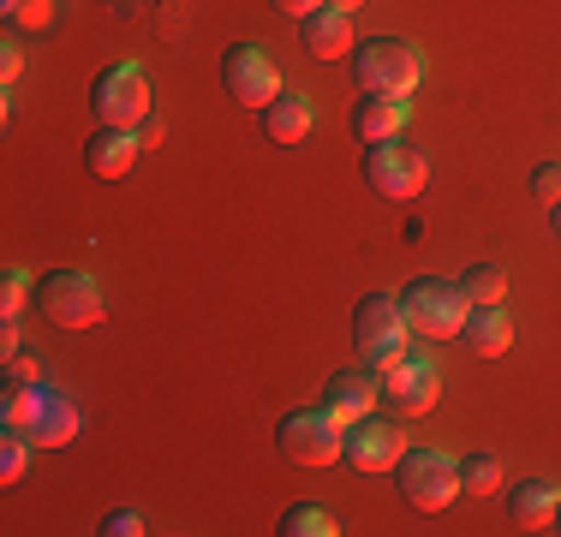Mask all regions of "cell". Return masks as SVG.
Masks as SVG:
<instances>
[{"label": "cell", "mask_w": 561, "mask_h": 537, "mask_svg": "<svg viewBox=\"0 0 561 537\" xmlns=\"http://www.w3.org/2000/svg\"><path fill=\"white\" fill-rule=\"evenodd\" d=\"M550 227H556V239H561V204L550 209Z\"/></svg>", "instance_id": "34"}, {"label": "cell", "mask_w": 561, "mask_h": 537, "mask_svg": "<svg viewBox=\"0 0 561 537\" xmlns=\"http://www.w3.org/2000/svg\"><path fill=\"white\" fill-rule=\"evenodd\" d=\"M19 334H24V329H19V317H7V322H0V353H7V358L19 353Z\"/></svg>", "instance_id": "32"}, {"label": "cell", "mask_w": 561, "mask_h": 537, "mask_svg": "<svg viewBox=\"0 0 561 537\" xmlns=\"http://www.w3.org/2000/svg\"><path fill=\"white\" fill-rule=\"evenodd\" d=\"M7 19L19 24V31H48V24H55V0H19Z\"/></svg>", "instance_id": "26"}, {"label": "cell", "mask_w": 561, "mask_h": 537, "mask_svg": "<svg viewBox=\"0 0 561 537\" xmlns=\"http://www.w3.org/2000/svg\"><path fill=\"white\" fill-rule=\"evenodd\" d=\"M36 407H43V382H7V395H0V424H7V430H31Z\"/></svg>", "instance_id": "21"}, {"label": "cell", "mask_w": 561, "mask_h": 537, "mask_svg": "<svg viewBox=\"0 0 561 537\" xmlns=\"http://www.w3.org/2000/svg\"><path fill=\"white\" fill-rule=\"evenodd\" d=\"M382 388H389V400L400 412H431L436 400H443V365H436L431 353H407L389 376H382Z\"/></svg>", "instance_id": "11"}, {"label": "cell", "mask_w": 561, "mask_h": 537, "mask_svg": "<svg viewBox=\"0 0 561 537\" xmlns=\"http://www.w3.org/2000/svg\"><path fill=\"white\" fill-rule=\"evenodd\" d=\"M329 7H341V12H358V7H365V0H329Z\"/></svg>", "instance_id": "33"}, {"label": "cell", "mask_w": 561, "mask_h": 537, "mask_svg": "<svg viewBox=\"0 0 561 537\" xmlns=\"http://www.w3.org/2000/svg\"><path fill=\"white\" fill-rule=\"evenodd\" d=\"M72 436H78V407L60 395V388H43V407H36L31 442H36V448H66Z\"/></svg>", "instance_id": "19"}, {"label": "cell", "mask_w": 561, "mask_h": 537, "mask_svg": "<svg viewBox=\"0 0 561 537\" xmlns=\"http://www.w3.org/2000/svg\"><path fill=\"white\" fill-rule=\"evenodd\" d=\"M90 114H96V126H131L138 132L144 119H150V78H144V66L119 60L108 72L96 78V90H90Z\"/></svg>", "instance_id": "8"}, {"label": "cell", "mask_w": 561, "mask_h": 537, "mask_svg": "<svg viewBox=\"0 0 561 537\" xmlns=\"http://www.w3.org/2000/svg\"><path fill=\"white\" fill-rule=\"evenodd\" d=\"M346 66H353L358 90L412 96V90L424 84V54H419V43H407V36H370V43H358L346 54Z\"/></svg>", "instance_id": "2"}, {"label": "cell", "mask_w": 561, "mask_h": 537, "mask_svg": "<svg viewBox=\"0 0 561 537\" xmlns=\"http://www.w3.org/2000/svg\"><path fill=\"white\" fill-rule=\"evenodd\" d=\"M353 346H358V358H365L377 376H389L400 358L412 353V322H407V311H400V299H389V293L358 299V311H353Z\"/></svg>", "instance_id": "1"}, {"label": "cell", "mask_w": 561, "mask_h": 537, "mask_svg": "<svg viewBox=\"0 0 561 537\" xmlns=\"http://www.w3.org/2000/svg\"><path fill=\"white\" fill-rule=\"evenodd\" d=\"M311 119H317V107L305 90H280V96L263 107V132H270V144H305L311 138Z\"/></svg>", "instance_id": "17"}, {"label": "cell", "mask_w": 561, "mask_h": 537, "mask_svg": "<svg viewBox=\"0 0 561 537\" xmlns=\"http://www.w3.org/2000/svg\"><path fill=\"white\" fill-rule=\"evenodd\" d=\"M400 311H407L412 334H424V341H460L472 305H466L460 281L419 275V281H407V293H400Z\"/></svg>", "instance_id": "3"}, {"label": "cell", "mask_w": 561, "mask_h": 537, "mask_svg": "<svg viewBox=\"0 0 561 537\" xmlns=\"http://www.w3.org/2000/svg\"><path fill=\"white\" fill-rule=\"evenodd\" d=\"M460 490L466 495H496L502 490V460L496 454H466L460 460Z\"/></svg>", "instance_id": "23"}, {"label": "cell", "mask_w": 561, "mask_h": 537, "mask_svg": "<svg viewBox=\"0 0 561 537\" xmlns=\"http://www.w3.org/2000/svg\"><path fill=\"white\" fill-rule=\"evenodd\" d=\"M556 507H561V490L550 478H526V483H514V495H507V514H514L519 532H550Z\"/></svg>", "instance_id": "16"}, {"label": "cell", "mask_w": 561, "mask_h": 537, "mask_svg": "<svg viewBox=\"0 0 561 537\" xmlns=\"http://www.w3.org/2000/svg\"><path fill=\"white\" fill-rule=\"evenodd\" d=\"M365 185L377 197H389V204H407V197H419L424 185H431V161H424L412 144H365Z\"/></svg>", "instance_id": "7"}, {"label": "cell", "mask_w": 561, "mask_h": 537, "mask_svg": "<svg viewBox=\"0 0 561 537\" xmlns=\"http://www.w3.org/2000/svg\"><path fill=\"white\" fill-rule=\"evenodd\" d=\"M531 192H538V197H543V204H550V209L561 204V161H543V168L531 173Z\"/></svg>", "instance_id": "27"}, {"label": "cell", "mask_w": 561, "mask_h": 537, "mask_svg": "<svg viewBox=\"0 0 561 537\" xmlns=\"http://www.w3.org/2000/svg\"><path fill=\"white\" fill-rule=\"evenodd\" d=\"M377 395H382V376L370 365L341 370V376H329V388H323V412H335L341 424H358V419L377 412Z\"/></svg>", "instance_id": "12"}, {"label": "cell", "mask_w": 561, "mask_h": 537, "mask_svg": "<svg viewBox=\"0 0 561 537\" xmlns=\"http://www.w3.org/2000/svg\"><path fill=\"white\" fill-rule=\"evenodd\" d=\"M31 430H7L0 436V483H19L24 478V466H31Z\"/></svg>", "instance_id": "24"}, {"label": "cell", "mask_w": 561, "mask_h": 537, "mask_svg": "<svg viewBox=\"0 0 561 537\" xmlns=\"http://www.w3.org/2000/svg\"><path fill=\"white\" fill-rule=\"evenodd\" d=\"M138 150H144V138L131 126H96L84 138V161H90V173H96V180H119V173H131Z\"/></svg>", "instance_id": "14"}, {"label": "cell", "mask_w": 561, "mask_h": 537, "mask_svg": "<svg viewBox=\"0 0 561 537\" xmlns=\"http://www.w3.org/2000/svg\"><path fill=\"white\" fill-rule=\"evenodd\" d=\"M36 311L55 329H90V322H102V287L84 268H48V275H36Z\"/></svg>", "instance_id": "4"}, {"label": "cell", "mask_w": 561, "mask_h": 537, "mask_svg": "<svg viewBox=\"0 0 561 537\" xmlns=\"http://www.w3.org/2000/svg\"><path fill=\"white\" fill-rule=\"evenodd\" d=\"M275 12H287V19H311L317 7H329V0H270Z\"/></svg>", "instance_id": "31"}, {"label": "cell", "mask_w": 561, "mask_h": 537, "mask_svg": "<svg viewBox=\"0 0 561 537\" xmlns=\"http://www.w3.org/2000/svg\"><path fill=\"white\" fill-rule=\"evenodd\" d=\"M280 532H287V537H335L341 526H335V514H329V507L299 502V507H287V514H280Z\"/></svg>", "instance_id": "22"}, {"label": "cell", "mask_w": 561, "mask_h": 537, "mask_svg": "<svg viewBox=\"0 0 561 537\" xmlns=\"http://www.w3.org/2000/svg\"><path fill=\"white\" fill-rule=\"evenodd\" d=\"M400 495H407L419 514H443V507L460 495V460L443 448H412V454H400Z\"/></svg>", "instance_id": "6"}, {"label": "cell", "mask_w": 561, "mask_h": 537, "mask_svg": "<svg viewBox=\"0 0 561 537\" xmlns=\"http://www.w3.org/2000/svg\"><path fill=\"white\" fill-rule=\"evenodd\" d=\"M400 454H407V436L389 424V419H358V424H346V448H341V460L353 466V472H394L400 466Z\"/></svg>", "instance_id": "10"}, {"label": "cell", "mask_w": 561, "mask_h": 537, "mask_svg": "<svg viewBox=\"0 0 561 537\" xmlns=\"http://www.w3.org/2000/svg\"><path fill=\"white\" fill-rule=\"evenodd\" d=\"M24 299H36V281L24 268H7V281H0V317H19Z\"/></svg>", "instance_id": "25"}, {"label": "cell", "mask_w": 561, "mask_h": 537, "mask_svg": "<svg viewBox=\"0 0 561 537\" xmlns=\"http://www.w3.org/2000/svg\"><path fill=\"white\" fill-rule=\"evenodd\" d=\"M275 448L287 454L293 466H329V460H341V448H346V424L323 407L287 412V419L275 424Z\"/></svg>", "instance_id": "5"}, {"label": "cell", "mask_w": 561, "mask_h": 537, "mask_svg": "<svg viewBox=\"0 0 561 537\" xmlns=\"http://www.w3.org/2000/svg\"><path fill=\"white\" fill-rule=\"evenodd\" d=\"M7 382H43V365H36V358H19V353H12V358H7Z\"/></svg>", "instance_id": "30"}, {"label": "cell", "mask_w": 561, "mask_h": 537, "mask_svg": "<svg viewBox=\"0 0 561 537\" xmlns=\"http://www.w3.org/2000/svg\"><path fill=\"white\" fill-rule=\"evenodd\" d=\"M299 43L305 54H317V60H341V54H353V12L341 7H317L311 19H299Z\"/></svg>", "instance_id": "15"}, {"label": "cell", "mask_w": 561, "mask_h": 537, "mask_svg": "<svg viewBox=\"0 0 561 537\" xmlns=\"http://www.w3.org/2000/svg\"><path fill=\"white\" fill-rule=\"evenodd\" d=\"M19 72H24V48L7 36V43H0V78H7V90L19 84Z\"/></svg>", "instance_id": "29"}, {"label": "cell", "mask_w": 561, "mask_h": 537, "mask_svg": "<svg viewBox=\"0 0 561 537\" xmlns=\"http://www.w3.org/2000/svg\"><path fill=\"white\" fill-rule=\"evenodd\" d=\"M550 532H561V507H556V526H550Z\"/></svg>", "instance_id": "35"}, {"label": "cell", "mask_w": 561, "mask_h": 537, "mask_svg": "<svg viewBox=\"0 0 561 537\" xmlns=\"http://www.w3.org/2000/svg\"><path fill=\"white\" fill-rule=\"evenodd\" d=\"M460 341H466V353H472V358H502L507 346H514V317H507L502 305H484V311L466 317Z\"/></svg>", "instance_id": "18"}, {"label": "cell", "mask_w": 561, "mask_h": 537, "mask_svg": "<svg viewBox=\"0 0 561 537\" xmlns=\"http://www.w3.org/2000/svg\"><path fill=\"white\" fill-rule=\"evenodd\" d=\"M507 287H514V281H507V268H496V263H478V268H466V275H460V293H466V305H472V311L502 305Z\"/></svg>", "instance_id": "20"}, {"label": "cell", "mask_w": 561, "mask_h": 537, "mask_svg": "<svg viewBox=\"0 0 561 537\" xmlns=\"http://www.w3.org/2000/svg\"><path fill=\"white\" fill-rule=\"evenodd\" d=\"M221 90L233 102H245V107H257V114H263V107H270L287 84H280V72H275L270 54H263V43H233L221 54Z\"/></svg>", "instance_id": "9"}, {"label": "cell", "mask_w": 561, "mask_h": 537, "mask_svg": "<svg viewBox=\"0 0 561 537\" xmlns=\"http://www.w3.org/2000/svg\"><path fill=\"white\" fill-rule=\"evenodd\" d=\"M412 119V102L407 96H389V90H365L353 107V132L358 144H382V138H400Z\"/></svg>", "instance_id": "13"}, {"label": "cell", "mask_w": 561, "mask_h": 537, "mask_svg": "<svg viewBox=\"0 0 561 537\" xmlns=\"http://www.w3.org/2000/svg\"><path fill=\"white\" fill-rule=\"evenodd\" d=\"M102 537H144V514H126V507H119V514L102 519Z\"/></svg>", "instance_id": "28"}]
</instances>
